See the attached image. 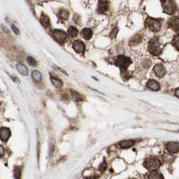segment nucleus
Listing matches in <instances>:
<instances>
[{
	"mask_svg": "<svg viewBox=\"0 0 179 179\" xmlns=\"http://www.w3.org/2000/svg\"><path fill=\"white\" fill-rule=\"evenodd\" d=\"M16 69L19 73L22 76H27L28 75V69L23 64H18L16 65Z\"/></svg>",
	"mask_w": 179,
	"mask_h": 179,
	"instance_id": "nucleus-16",
	"label": "nucleus"
},
{
	"mask_svg": "<svg viewBox=\"0 0 179 179\" xmlns=\"http://www.w3.org/2000/svg\"><path fill=\"white\" fill-rule=\"evenodd\" d=\"M53 35L55 40H57L58 42H60V43H62V42H64L67 37L66 33H65V32H63V30H53Z\"/></svg>",
	"mask_w": 179,
	"mask_h": 179,
	"instance_id": "nucleus-7",
	"label": "nucleus"
},
{
	"mask_svg": "<svg viewBox=\"0 0 179 179\" xmlns=\"http://www.w3.org/2000/svg\"><path fill=\"white\" fill-rule=\"evenodd\" d=\"M109 5L108 2L105 0H100L98 6V13H105L106 11L108 10Z\"/></svg>",
	"mask_w": 179,
	"mask_h": 179,
	"instance_id": "nucleus-11",
	"label": "nucleus"
},
{
	"mask_svg": "<svg viewBox=\"0 0 179 179\" xmlns=\"http://www.w3.org/2000/svg\"><path fill=\"white\" fill-rule=\"evenodd\" d=\"M40 22H41L42 26L45 27V28L50 26V21L49 17L47 16V15L44 14V13H42L41 15V17H40Z\"/></svg>",
	"mask_w": 179,
	"mask_h": 179,
	"instance_id": "nucleus-18",
	"label": "nucleus"
},
{
	"mask_svg": "<svg viewBox=\"0 0 179 179\" xmlns=\"http://www.w3.org/2000/svg\"><path fill=\"white\" fill-rule=\"evenodd\" d=\"M12 28L13 31L14 32L15 34H16V35H20V30L16 26H15L14 25H13V26H12Z\"/></svg>",
	"mask_w": 179,
	"mask_h": 179,
	"instance_id": "nucleus-31",
	"label": "nucleus"
},
{
	"mask_svg": "<svg viewBox=\"0 0 179 179\" xmlns=\"http://www.w3.org/2000/svg\"><path fill=\"white\" fill-rule=\"evenodd\" d=\"M148 179H164L162 174L157 171H151L148 176Z\"/></svg>",
	"mask_w": 179,
	"mask_h": 179,
	"instance_id": "nucleus-17",
	"label": "nucleus"
},
{
	"mask_svg": "<svg viewBox=\"0 0 179 179\" xmlns=\"http://www.w3.org/2000/svg\"><path fill=\"white\" fill-rule=\"evenodd\" d=\"M51 80L53 84L57 88H61L63 86V82L62 80H59L57 78H55V77H51Z\"/></svg>",
	"mask_w": 179,
	"mask_h": 179,
	"instance_id": "nucleus-21",
	"label": "nucleus"
},
{
	"mask_svg": "<svg viewBox=\"0 0 179 179\" xmlns=\"http://www.w3.org/2000/svg\"><path fill=\"white\" fill-rule=\"evenodd\" d=\"M168 26L176 33H179V17L173 16L168 22Z\"/></svg>",
	"mask_w": 179,
	"mask_h": 179,
	"instance_id": "nucleus-6",
	"label": "nucleus"
},
{
	"mask_svg": "<svg viewBox=\"0 0 179 179\" xmlns=\"http://www.w3.org/2000/svg\"><path fill=\"white\" fill-rule=\"evenodd\" d=\"M131 59L127 57L125 55H119L118 56L116 60H115V63L118 65L122 70L125 71L127 69V67L131 64Z\"/></svg>",
	"mask_w": 179,
	"mask_h": 179,
	"instance_id": "nucleus-4",
	"label": "nucleus"
},
{
	"mask_svg": "<svg viewBox=\"0 0 179 179\" xmlns=\"http://www.w3.org/2000/svg\"><path fill=\"white\" fill-rule=\"evenodd\" d=\"M148 51L154 55H159L162 53V49L160 47L159 38L155 37L151 38L148 45Z\"/></svg>",
	"mask_w": 179,
	"mask_h": 179,
	"instance_id": "nucleus-1",
	"label": "nucleus"
},
{
	"mask_svg": "<svg viewBox=\"0 0 179 179\" xmlns=\"http://www.w3.org/2000/svg\"><path fill=\"white\" fill-rule=\"evenodd\" d=\"M73 48L75 50V51H76L77 53H83L85 51V45L82 41L81 40H76L73 44Z\"/></svg>",
	"mask_w": 179,
	"mask_h": 179,
	"instance_id": "nucleus-10",
	"label": "nucleus"
},
{
	"mask_svg": "<svg viewBox=\"0 0 179 179\" xmlns=\"http://www.w3.org/2000/svg\"><path fill=\"white\" fill-rule=\"evenodd\" d=\"M106 166H107V164H106V163L105 161H104V162L102 163V164L100 165V166L99 167L100 171L101 173H103V172L106 170Z\"/></svg>",
	"mask_w": 179,
	"mask_h": 179,
	"instance_id": "nucleus-30",
	"label": "nucleus"
},
{
	"mask_svg": "<svg viewBox=\"0 0 179 179\" xmlns=\"http://www.w3.org/2000/svg\"><path fill=\"white\" fill-rule=\"evenodd\" d=\"M146 26L154 33H157L161 29V23L159 20L152 18H148L146 20Z\"/></svg>",
	"mask_w": 179,
	"mask_h": 179,
	"instance_id": "nucleus-5",
	"label": "nucleus"
},
{
	"mask_svg": "<svg viewBox=\"0 0 179 179\" xmlns=\"http://www.w3.org/2000/svg\"><path fill=\"white\" fill-rule=\"evenodd\" d=\"M71 96H72V98H74V100H76V101L82 100V98H81L80 95L79 94L78 92H74L73 91V90H71Z\"/></svg>",
	"mask_w": 179,
	"mask_h": 179,
	"instance_id": "nucleus-26",
	"label": "nucleus"
},
{
	"mask_svg": "<svg viewBox=\"0 0 179 179\" xmlns=\"http://www.w3.org/2000/svg\"><path fill=\"white\" fill-rule=\"evenodd\" d=\"M53 149H54V148H53V146H51V148H50V149H49V156H50V157H51L52 154H53Z\"/></svg>",
	"mask_w": 179,
	"mask_h": 179,
	"instance_id": "nucleus-32",
	"label": "nucleus"
},
{
	"mask_svg": "<svg viewBox=\"0 0 179 179\" xmlns=\"http://www.w3.org/2000/svg\"><path fill=\"white\" fill-rule=\"evenodd\" d=\"M175 94H176V96H177L178 98H179V88H177V89L176 90V91H175Z\"/></svg>",
	"mask_w": 179,
	"mask_h": 179,
	"instance_id": "nucleus-33",
	"label": "nucleus"
},
{
	"mask_svg": "<svg viewBox=\"0 0 179 179\" xmlns=\"http://www.w3.org/2000/svg\"><path fill=\"white\" fill-rule=\"evenodd\" d=\"M27 62H28V64L31 65V66L35 67L37 66V62H36L35 59L33 57H28V59H27Z\"/></svg>",
	"mask_w": 179,
	"mask_h": 179,
	"instance_id": "nucleus-27",
	"label": "nucleus"
},
{
	"mask_svg": "<svg viewBox=\"0 0 179 179\" xmlns=\"http://www.w3.org/2000/svg\"><path fill=\"white\" fill-rule=\"evenodd\" d=\"M166 148L170 154H176L179 151V144L178 142H171L166 144Z\"/></svg>",
	"mask_w": 179,
	"mask_h": 179,
	"instance_id": "nucleus-8",
	"label": "nucleus"
},
{
	"mask_svg": "<svg viewBox=\"0 0 179 179\" xmlns=\"http://www.w3.org/2000/svg\"><path fill=\"white\" fill-rule=\"evenodd\" d=\"M20 176H21V172L20 169L18 167L15 168L14 169V177L16 179H20Z\"/></svg>",
	"mask_w": 179,
	"mask_h": 179,
	"instance_id": "nucleus-28",
	"label": "nucleus"
},
{
	"mask_svg": "<svg viewBox=\"0 0 179 179\" xmlns=\"http://www.w3.org/2000/svg\"><path fill=\"white\" fill-rule=\"evenodd\" d=\"M118 33V28L117 27H115L112 29V30L111 31V33H110V37H111L112 38H114L117 37V35Z\"/></svg>",
	"mask_w": 179,
	"mask_h": 179,
	"instance_id": "nucleus-29",
	"label": "nucleus"
},
{
	"mask_svg": "<svg viewBox=\"0 0 179 179\" xmlns=\"http://www.w3.org/2000/svg\"><path fill=\"white\" fill-rule=\"evenodd\" d=\"M81 36L86 40H89L92 36V30L90 28H84L81 31Z\"/></svg>",
	"mask_w": 179,
	"mask_h": 179,
	"instance_id": "nucleus-15",
	"label": "nucleus"
},
{
	"mask_svg": "<svg viewBox=\"0 0 179 179\" xmlns=\"http://www.w3.org/2000/svg\"><path fill=\"white\" fill-rule=\"evenodd\" d=\"M163 10L169 15H173L176 12V6L173 0H161Z\"/></svg>",
	"mask_w": 179,
	"mask_h": 179,
	"instance_id": "nucleus-2",
	"label": "nucleus"
},
{
	"mask_svg": "<svg viewBox=\"0 0 179 179\" xmlns=\"http://www.w3.org/2000/svg\"><path fill=\"white\" fill-rule=\"evenodd\" d=\"M147 86H148L150 90H154V91H158V90H159L160 88V86L159 84V83L154 80H149L148 81V83H147Z\"/></svg>",
	"mask_w": 179,
	"mask_h": 179,
	"instance_id": "nucleus-12",
	"label": "nucleus"
},
{
	"mask_svg": "<svg viewBox=\"0 0 179 179\" xmlns=\"http://www.w3.org/2000/svg\"><path fill=\"white\" fill-rule=\"evenodd\" d=\"M163 159H164V161L165 162L168 163V164H171V163H173L174 160H175V156L170 154L165 153L163 155Z\"/></svg>",
	"mask_w": 179,
	"mask_h": 179,
	"instance_id": "nucleus-19",
	"label": "nucleus"
},
{
	"mask_svg": "<svg viewBox=\"0 0 179 179\" xmlns=\"http://www.w3.org/2000/svg\"><path fill=\"white\" fill-rule=\"evenodd\" d=\"M0 149H1V156H3L4 155V149L2 147H0Z\"/></svg>",
	"mask_w": 179,
	"mask_h": 179,
	"instance_id": "nucleus-35",
	"label": "nucleus"
},
{
	"mask_svg": "<svg viewBox=\"0 0 179 179\" xmlns=\"http://www.w3.org/2000/svg\"><path fill=\"white\" fill-rule=\"evenodd\" d=\"M69 12H68L67 10H61L59 12V16L62 20H65L68 19V18H69Z\"/></svg>",
	"mask_w": 179,
	"mask_h": 179,
	"instance_id": "nucleus-24",
	"label": "nucleus"
},
{
	"mask_svg": "<svg viewBox=\"0 0 179 179\" xmlns=\"http://www.w3.org/2000/svg\"><path fill=\"white\" fill-rule=\"evenodd\" d=\"M11 135L10 130L8 128L2 127L1 129V139L2 141L6 142L10 138Z\"/></svg>",
	"mask_w": 179,
	"mask_h": 179,
	"instance_id": "nucleus-13",
	"label": "nucleus"
},
{
	"mask_svg": "<svg viewBox=\"0 0 179 179\" xmlns=\"http://www.w3.org/2000/svg\"><path fill=\"white\" fill-rule=\"evenodd\" d=\"M161 166V162L154 158H148L144 161V166L149 171H154L157 170Z\"/></svg>",
	"mask_w": 179,
	"mask_h": 179,
	"instance_id": "nucleus-3",
	"label": "nucleus"
},
{
	"mask_svg": "<svg viewBox=\"0 0 179 179\" xmlns=\"http://www.w3.org/2000/svg\"><path fill=\"white\" fill-rule=\"evenodd\" d=\"M135 144V142L133 140H125V141H122L120 142L119 146L121 148L126 149L131 148V146H133Z\"/></svg>",
	"mask_w": 179,
	"mask_h": 179,
	"instance_id": "nucleus-14",
	"label": "nucleus"
},
{
	"mask_svg": "<svg viewBox=\"0 0 179 179\" xmlns=\"http://www.w3.org/2000/svg\"><path fill=\"white\" fill-rule=\"evenodd\" d=\"M154 71L156 76L158 78H162L166 74V70H165L164 67L162 64H156L154 67Z\"/></svg>",
	"mask_w": 179,
	"mask_h": 179,
	"instance_id": "nucleus-9",
	"label": "nucleus"
},
{
	"mask_svg": "<svg viewBox=\"0 0 179 179\" xmlns=\"http://www.w3.org/2000/svg\"><path fill=\"white\" fill-rule=\"evenodd\" d=\"M98 176H90V177L88 178L87 179H98Z\"/></svg>",
	"mask_w": 179,
	"mask_h": 179,
	"instance_id": "nucleus-34",
	"label": "nucleus"
},
{
	"mask_svg": "<svg viewBox=\"0 0 179 179\" xmlns=\"http://www.w3.org/2000/svg\"><path fill=\"white\" fill-rule=\"evenodd\" d=\"M172 44L175 48L179 51V34L177 35L174 36L173 38V41H172Z\"/></svg>",
	"mask_w": 179,
	"mask_h": 179,
	"instance_id": "nucleus-25",
	"label": "nucleus"
},
{
	"mask_svg": "<svg viewBox=\"0 0 179 179\" xmlns=\"http://www.w3.org/2000/svg\"><path fill=\"white\" fill-rule=\"evenodd\" d=\"M32 76H33V80L35 81V82H39L41 80V74L38 71H37V70H35V71H34L33 72V74H32Z\"/></svg>",
	"mask_w": 179,
	"mask_h": 179,
	"instance_id": "nucleus-20",
	"label": "nucleus"
},
{
	"mask_svg": "<svg viewBox=\"0 0 179 179\" xmlns=\"http://www.w3.org/2000/svg\"><path fill=\"white\" fill-rule=\"evenodd\" d=\"M142 41V37L140 35H136L130 40V45H136Z\"/></svg>",
	"mask_w": 179,
	"mask_h": 179,
	"instance_id": "nucleus-23",
	"label": "nucleus"
},
{
	"mask_svg": "<svg viewBox=\"0 0 179 179\" xmlns=\"http://www.w3.org/2000/svg\"><path fill=\"white\" fill-rule=\"evenodd\" d=\"M68 34H69V36H71L72 37H76L77 35L78 34V30L77 29L75 26H70L69 29H68Z\"/></svg>",
	"mask_w": 179,
	"mask_h": 179,
	"instance_id": "nucleus-22",
	"label": "nucleus"
}]
</instances>
